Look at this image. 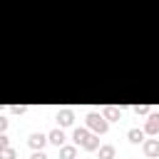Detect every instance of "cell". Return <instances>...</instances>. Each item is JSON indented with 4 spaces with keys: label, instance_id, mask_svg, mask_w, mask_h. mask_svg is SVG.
<instances>
[{
    "label": "cell",
    "instance_id": "cell-1",
    "mask_svg": "<svg viewBox=\"0 0 159 159\" xmlns=\"http://www.w3.org/2000/svg\"><path fill=\"white\" fill-rule=\"evenodd\" d=\"M87 127L94 132V134H104L109 129V122L104 119V114H97V112H89L87 114Z\"/></svg>",
    "mask_w": 159,
    "mask_h": 159
},
{
    "label": "cell",
    "instance_id": "cell-2",
    "mask_svg": "<svg viewBox=\"0 0 159 159\" xmlns=\"http://www.w3.org/2000/svg\"><path fill=\"white\" fill-rule=\"evenodd\" d=\"M47 142H50V139H47V134H42V132H32L30 139H27V144H30L32 149H42Z\"/></svg>",
    "mask_w": 159,
    "mask_h": 159
},
{
    "label": "cell",
    "instance_id": "cell-3",
    "mask_svg": "<svg viewBox=\"0 0 159 159\" xmlns=\"http://www.w3.org/2000/svg\"><path fill=\"white\" fill-rule=\"evenodd\" d=\"M142 149H144L147 157H159V139H144Z\"/></svg>",
    "mask_w": 159,
    "mask_h": 159
},
{
    "label": "cell",
    "instance_id": "cell-4",
    "mask_svg": "<svg viewBox=\"0 0 159 159\" xmlns=\"http://www.w3.org/2000/svg\"><path fill=\"white\" fill-rule=\"evenodd\" d=\"M57 122H60V127H70L75 122V112L72 109H60L57 112Z\"/></svg>",
    "mask_w": 159,
    "mask_h": 159
},
{
    "label": "cell",
    "instance_id": "cell-5",
    "mask_svg": "<svg viewBox=\"0 0 159 159\" xmlns=\"http://www.w3.org/2000/svg\"><path fill=\"white\" fill-rule=\"evenodd\" d=\"M89 134H92L89 129H84V127H77V129H75V134H72V139H75V144H77V147H82V144L89 139Z\"/></svg>",
    "mask_w": 159,
    "mask_h": 159
},
{
    "label": "cell",
    "instance_id": "cell-6",
    "mask_svg": "<svg viewBox=\"0 0 159 159\" xmlns=\"http://www.w3.org/2000/svg\"><path fill=\"white\" fill-rule=\"evenodd\" d=\"M77 157V144H62L60 147V159H75Z\"/></svg>",
    "mask_w": 159,
    "mask_h": 159
},
{
    "label": "cell",
    "instance_id": "cell-7",
    "mask_svg": "<svg viewBox=\"0 0 159 159\" xmlns=\"http://www.w3.org/2000/svg\"><path fill=\"white\" fill-rule=\"evenodd\" d=\"M144 132L147 134H159V114H152L144 124Z\"/></svg>",
    "mask_w": 159,
    "mask_h": 159
},
{
    "label": "cell",
    "instance_id": "cell-8",
    "mask_svg": "<svg viewBox=\"0 0 159 159\" xmlns=\"http://www.w3.org/2000/svg\"><path fill=\"white\" fill-rule=\"evenodd\" d=\"M47 139H50L55 147H62V144H65V132H62V127H60V129H52V132L47 134Z\"/></svg>",
    "mask_w": 159,
    "mask_h": 159
},
{
    "label": "cell",
    "instance_id": "cell-9",
    "mask_svg": "<svg viewBox=\"0 0 159 159\" xmlns=\"http://www.w3.org/2000/svg\"><path fill=\"white\" fill-rule=\"evenodd\" d=\"M102 114H104V119H107V122H117V119H119V114H122V109H119V107H104V109H102Z\"/></svg>",
    "mask_w": 159,
    "mask_h": 159
},
{
    "label": "cell",
    "instance_id": "cell-10",
    "mask_svg": "<svg viewBox=\"0 0 159 159\" xmlns=\"http://www.w3.org/2000/svg\"><path fill=\"white\" fill-rule=\"evenodd\" d=\"M144 134H147V132H144V129H137V127L127 132V137H129V142H132V144H139V142H144Z\"/></svg>",
    "mask_w": 159,
    "mask_h": 159
},
{
    "label": "cell",
    "instance_id": "cell-11",
    "mask_svg": "<svg viewBox=\"0 0 159 159\" xmlns=\"http://www.w3.org/2000/svg\"><path fill=\"white\" fill-rule=\"evenodd\" d=\"M82 149H87V152H94V149H99V134H89V139L82 144Z\"/></svg>",
    "mask_w": 159,
    "mask_h": 159
},
{
    "label": "cell",
    "instance_id": "cell-12",
    "mask_svg": "<svg viewBox=\"0 0 159 159\" xmlns=\"http://www.w3.org/2000/svg\"><path fill=\"white\" fill-rule=\"evenodd\" d=\"M114 154H117V149L112 144H102L99 147V159H114Z\"/></svg>",
    "mask_w": 159,
    "mask_h": 159
},
{
    "label": "cell",
    "instance_id": "cell-13",
    "mask_svg": "<svg viewBox=\"0 0 159 159\" xmlns=\"http://www.w3.org/2000/svg\"><path fill=\"white\" fill-rule=\"evenodd\" d=\"M0 159H17V154H15V149H12V147H7V149H2V152H0Z\"/></svg>",
    "mask_w": 159,
    "mask_h": 159
},
{
    "label": "cell",
    "instance_id": "cell-14",
    "mask_svg": "<svg viewBox=\"0 0 159 159\" xmlns=\"http://www.w3.org/2000/svg\"><path fill=\"white\" fill-rule=\"evenodd\" d=\"M10 112H12V114H25V112H27V107H22V104H12V107H10Z\"/></svg>",
    "mask_w": 159,
    "mask_h": 159
},
{
    "label": "cell",
    "instance_id": "cell-15",
    "mask_svg": "<svg viewBox=\"0 0 159 159\" xmlns=\"http://www.w3.org/2000/svg\"><path fill=\"white\" fill-rule=\"evenodd\" d=\"M134 112L144 117V114H149V104H137V107H134Z\"/></svg>",
    "mask_w": 159,
    "mask_h": 159
},
{
    "label": "cell",
    "instance_id": "cell-16",
    "mask_svg": "<svg viewBox=\"0 0 159 159\" xmlns=\"http://www.w3.org/2000/svg\"><path fill=\"white\" fill-rule=\"evenodd\" d=\"M7 147H10V139L5 137V132H0V152H2V149H7Z\"/></svg>",
    "mask_w": 159,
    "mask_h": 159
},
{
    "label": "cell",
    "instance_id": "cell-17",
    "mask_svg": "<svg viewBox=\"0 0 159 159\" xmlns=\"http://www.w3.org/2000/svg\"><path fill=\"white\" fill-rule=\"evenodd\" d=\"M30 159H50V157H47V154H45L42 149H35V154H32Z\"/></svg>",
    "mask_w": 159,
    "mask_h": 159
},
{
    "label": "cell",
    "instance_id": "cell-18",
    "mask_svg": "<svg viewBox=\"0 0 159 159\" xmlns=\"http://www.w3.org/2000/svg\"><path fill=\"white\" fill-rule=\"evenodd\" d=\"M5 129H7V119L0 114V132H5Z\"/></svg>",
    "mask_w": 159,
    "mask_h": 159
}]
</instances>
